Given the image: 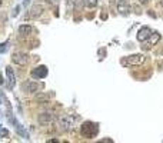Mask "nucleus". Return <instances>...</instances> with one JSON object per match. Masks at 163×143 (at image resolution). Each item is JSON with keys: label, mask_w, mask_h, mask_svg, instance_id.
Instances as JSON below:
<instances>
[{"label": "nucleus", "mask_w": 163, "mask_h": 143, "mask_svg": "<svg viewBox=\"0 0 163 143\" xmlns=\"http://www.w3.org/2000/svg\"><path fill=\"white\" fill-rule=\"evenodd\" d=\"M37 120L40 125H50V123L54 122V115L52 112H44L42 115H39Z\"/></svg>", "instance_id": "obj_8"}, {"label": "nucleus", "mask_w": 163, "mask_h": 143, "mask_svg": "<svg viewBox=\"0 0 163 143\" xmlns=\"http://www.w3.org/2000/svg\"><path fill=\"white\" fill-rule=\"evenodd\" d=\"M150 34H152V29L147 27V26H145V27H142L139 32H137V40L139 42H146L147 39H149Z\"/></svg>", "instance_id": "obj_9"}, {"label": "nucleus", "mask_w": 163, "mask_h": 143, "mask_svg": "<svg viewBox=\"0 0 163 143\" xmlns=\"http://www.w3.org/2000/svg\"><path fill=\"white\" fill-rule=\"evenodd\" d=\"M29 2H30V0H24L23 4H24V6H27V3H29Z\"/></svg>", "instance_id": "obj_21"}, {"label": "nucleus", "mask_w": 163, "mask_h": 143, "mask_svg": "<svg viewBox=\"0 0 163 143\" xmlns=\"http://www.w3.org/2000/svg\"><path fill=\"white\" fill-rule=\"evenodd\" d=\"M0 105H2V102H0Z\"/></svg>", "instance_id": "obj_24"}, {"label": "nucleus", "mask_w": 163, "mask_h": 143, "mask_svg": "<svg viewBox=\"0 0 163 143\" xmlns=\"http://www.w3.org/2000/svg\"><path fill=\"white\" fill-rule=\"evenodd\" d=\"M85 4L89 7H96L97 6V0H85Z\"/></svg>", "instance_id": "obj_17"}, {"label": "nucleus", "mask_w": 163, "mask_h": 143, "mask_svg": "<svg viewBox=\"0 0 163 143\" xmlns=\"http://www.w3.org/2000/svg\"><path fill=\"white\" fill-rule=\"evenodd\" d=\"M7 136H9V130L0 127V137H7Z\"/></svg>", "instance_id": "obj_18"}, {"label": "nucleus", "mask_w": 163, "mask_h": 143, "mask_svg": "<svg viewBox=\"0 0 163 143\" xmlns=\"http://www.w3.org/2000/svg\"><path fill=\"white\" fill-rule=\"evenodd\" d=\"M12 122H13L14 127H16V132L19 133V135H20V136L23 137V139H29V133H27V130L24 129L23 126H22L20 123H19V122H16V120H14V119H12Z\"/></svg>", "instance_id": "obj_10"}, {"label": "nucleus", "mask_w": 163, "mask_h": 143, "mask_svg": "<svg viewBox=\"0 0 163 143\" xmlns=\"http://www.w3.org/2000/svg\"><path fill=\"white\" fill-rule=\"evenodd\" d=\"M19 33L23 34V36H27V34L32 33V27L29 24H22V26H19Z\"/></svg>", "instance_id": "obj_14"}, {"label": "nucleus", "mask_w": 163, "mask_h": 143, "mask_svg": "<svg viewBox=\"0 0 163 143\" xmlns=\"http://www.w3.org/2000/svg\"><path fill=\"white\" fill-rule=\"evenodd\" d=\"M47 3H57V0H46Z\"/></svg>", "instance_id": "obj_20"}, {"label": "nucleus", "mask_w": 163, "mask_h": 143, "mask_svg": "<svg viewBox=\"0 0 163 143\" xmlns=\"http://www.w3.org/2000/svg\"><path fill=\"white\" fill-rule=\"evenodd\" d=\"M4 75H6V80L9 87L13 89L14 85H16V75H14V70L12 69V66H7L6 70H4Z\"/></svg>", "instance_id": "obj_6"}, {"label": "nucleus", "mask_w": 163, "mask_h": 143, "mask_svg": "<svg viewBox=\"0 0 163 143\" xmlns=\"http://www.w3.org/2000/svg\"><path fill=\"white\" fill-rule=\"evenodd\" d=\"M145 62V56L140 55V53H136V55H130V56H126L120 60V65L125 66V67H129V66H137V65H142Z\"/></svg>", "instance_id": "obj_1"}, {"label": "nucleus", "mask_w": 163, "mask_h": 143, "mask_svg": "<svg viewBox=\"0 0 163 143\" xmlns=\"http://www.w3.org/2000/svg\"><path fill=\"white\" fill-rule=\"evenodd\" d=\"M97 132H99V127H97V125H95V123L86 122V123H83V125H82V129H80L82 136L87 137V139H92V137H95Z\"/></svg>", "instance_id": "obj_3"}, {"label": "nucleus", "mask_w": 163, "mask_h": 143, "mask_svg": "<svg viewBox=\"0 0 163 143\" xmlns=\"http://www.w3.org/2000/svg\"><path fill=\"white\" fill-rule=\"evenodd\" d=\"M160 4H162V6H163V0H160Z\"/></svg>", "instance_id": "obj_23"}, {"label": "nucleus", "mask_w": 163, "mask_h": 143, "mask_svg": "<svg viewBox=\"0 0 163 143\" xmlns=\"http://www.w3.org/2000/svg\"><path fill=\"white\" fill-rule=\"evenodd\" d=\"M50 99V95H37L36 96V102H47Z\"/></svg>", "instance_id": "obj_15"}, {"label": "nucleus", "mask_w": 163, "mask_h": 143, "mask_svg": "<svg viewBox=\"0 0 163 143\" xmlns=\"http://www.w3.org/2000/svg\"><path fill=\"white\" fill-rule=\"evenodd\" d=\"M12 60H13V63H16L19 66H26L27 62H29V56L23 52H14L12 55Z\"/></svg>", "instance_id": "obj_4"}, {"label": "nucleus", "mask_w": 163, "mask_h": 143, "mask_svg": "<svg viewBox=\"0 0 163 143\" xmlns=\"http://www.w3.org/2000/svg\"><path fill=\"white\" fill-rule=\"evenodd\" d=\"M47 67L46 66H37L36 69H33L32 70V77H34V79H44L46 76H47Z\"/></svg>", "instance_id": "obj_7"}, {"label": "nucleus", "mask_w": 163, "mask_h": 143, "mask_svg": "<svg viewBox=\"0 0 163 143\" xmlns=\"http://www.w3.org/2000/svg\"><path fill=\"white\" fill-rule=\"evenodd\" d=\"M22 90L26 93H37L40 90V85L36 82H24L22 85Z\"/></svg>", "instance_id": "obj_5"}, {"label": "nucleus", "mask_w": 163, "mask_h": 143, "mask_svg": "<svg viewBox=\"0 0 163 143\" xmlns=\"http://www.w3.org/2000/svg\"><path fill=\"white\" fill-rule=\"evenodd\" d=\"M117 10H119V13L122 14V16H127V14L130 13V7H129V4H126L123 0H119V7H117Z\"/></svg>", "instance_id": "obj_12"}, {"label": "nucleus", "mask_w": 163, "mask_h": 143, "mask_svg": "<svg viewBox=\"0 0 163 143\" xmlns=\"http://www.w3.org/2000/svg\"><path fill=\"white\" fill-rule=\"evenodd\" d=\"M75 120H76L75 116H70V115L60 116V117H59V127H60V130H63V132L72 130L73 126H75Z\"/></svg>", "instance_id": "obj_2"}, {"label": "nucleus", "mask_w": 163, "mask_h": 143, "mask_svg": "<svg viewBox=\"0 0 163 143\" xmlns=\"http://www.w3.org/2000/svg\"><path fill=\"white\" fill-rule=\"evenodd\" d=\"M140 2H142V3H145V4H146L147 2H149V0H140Z\"/></svg>", "instance_id": "obj_22"}, {"label": "nucleus", "mask_w": 163, "mask_h": 143, "mask_svg": "<svg viewBox=\"0 0 163 143\" xmlns=\"http://www.w3.org/2000/svg\"><path fill=\"white\" fill-rule=\"evenodd\" d=\"M19 10H20V7L17 6L16 9H14V16H16V14H19Z\"/></svg>", "instance_id": "obj_19"}, {"label": "nucleus", "mask_w": 163, "mask_h": 143, "mask_svg": "<svg viewBox=\"0 0 163 143\" xmlns=\"http://www.w3.org/2000/svg\"><path fill=\"white\" fill-rule=\"evenodd\" d=\"M42 13H43V6H42V4H34V6L32 7L30 13H29V17L34 19V17H39Z\"/></svg>", "instance_id": "obj_11"}, {"label": "nucleus", "mask_w": 163, "mask_h": 143, "mask_svg": "<svg viewBox=\"0 0 163 143\" xmlns=\"http://www.w3.org/2000/svg\"><path fill=\"white\" fill-rule=\"evenodd\" d=\"M159 40H160V34L159 33H153L152 32V34H150L149 39H147V47H149V46H155Z\"/></svg>", "instance_id": "obj_13"}, {"label": "nucleus", "mask_w": 163, "mask_h": 143, "mask_svg": "<svg viewBox=\"0 0 163 143\" xmlns=\"http://www.w3.org/2000/svg\"><path fill=\"white\" fill-rule=\"evenodd\" d=\"M7 50H9V42H4V43L0 44V53H2V55L6 53Z\"/></svg>", "instance_id": "obj_16"}]
</instances>
